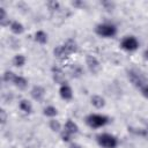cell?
I'll list each match as a JSON object with an SVG mask.
<instances>
[{
	"instance_id": "cell-25",
	"label": "cell",
	"mask_w": 148,
	"mask_h": 148,
	"mask_svg": "<svg viewBox=\"0 0 148 148\" xmlns=\"http://www.w3.org/2000/svg\"><path fill=\"white\" fill-rule=\"evenodd\" d=\"M0 113H1V123L5 124L6 123V112H5V110H1Z\"/></svg>"
},
{
	"instance_id": "cell-20",
	"label": "cell",
	"mask_w": 148,
	"mask_h": 148,
	"mask_svg": "<svg viewBox=\"0 0 148 148\" xmlns=\"http://www.w3.org/2000/svg\"><path fill=\"white\" fill-rule=\"evenodd\" d=\"M69 73L72 74V76L79 77V76L82 74V68H81L80 66H77V65H73V66L71 67V69H69Z\"/></svg>"
},
{
	"instance_id": "cell-19",
	"label": "cell",
	"mask_w": 148,
	"mask_h": 148,
	"mask_svg": "<svg viewBox=\"0 0 148 148\" xmlns=\"http://www.w3.org/2000/svg\"><path fill=\"white\" fill-rule=\"evenodd\" d=\"M49 126H50V128L53 131V132H60L61 131V124L57 120V119H51L50 121H49Z\"/></svg>"
},
{
	"instance_id": "cell-28",
	"label": "cell",
	"mask_w": 148,
	"mask_h": 148,
	"mask_svg": "<svg viewBox=\"0 0 148 148\" xmlns=\"http://www.w3.org/2000/svg\"><path fill=\"white\" fill-rule=\"evenodd\" d=\"M146 131H147V132H148V125H147V130H146Z\"/></svg>"
},
{
	"instance_id": "cell-11",
	"label": "cell",
	"mask_w": 148,
	"mask_h": 148,
	"mask_svg": "<svg viewBox=\"0 0 148 148\" xmlns=\"http://www.w3.org/2000/svg\"><path fill=\"white\" fill-rule=\"evenodd\" d=\"M52 73H53V80H54L57 83H59L60 86L66 83L64 72H62L59 67H53V68H52Z\"/></svg>"
},
{
	"instance_id": "cell-8",
	"label": "cell",
	"mask_w": 148,
	"mask_h": 148,
	"mask_svg": "<svg viewBox=\"0 0 148 148\" xmlns=\"http://www.w3.org/2000/svg\"><path fill=\"white\" fill-rule=\"evenodd\" d=\"M86 64H87L88 69H89L92 74H97V73L101 71V64H99V61L97 60V58L94 57V56L87 54V57H86Z\"/></svg>"
},
{
	"instance_id": "cell-3",
	"label": "cell",
	"mask_w": 148,
	"mask_h": 148,
	"mask_svg": "<svg viewBox=\"0 0 148 148\" xmlns=\"http://www.w3.org/2000/svg\"><path fill=\"white\" fill-rule=\"evenodd\" d=\"M97 143L102 148H117L118 146V139L109 133H101L96 136Z\"/></svg>"
},
{
	"instance_id": "cell-2",
	"label": "cell",
	"mask_w": 148,
	"mask_h": 148,
	"mask_svg": "<svg viewBox=\"0 0 148 148\" xmlns=\"http://www.w3.org/2000/svg\"><path fill=\"white\" fill-rule=\"evenodd\" d=\"M109 123V118L104 114H98V113H91L86 117V124L90 128H99L105 126Z\"/></svg>"
},
{
	"instance_id": "cell-21",
	"label": "cell",
	"mask_w": 148,
	"mask_h": 148,
	"mask_svg": "<svg viewBox=\"0 0 148 148\" xmlns=\"http://www.w3.org/2000/svg\"><path fill=\"white\" fill-rule=\"evenodd\" d=\"M0 23H1V25L10 24L9 21L7 20V14H6V10L3 8H0Z\"/></svg>"
},
{
	"instance_id": "cell-26",
	"label": "cell",
	"mask_w": 148,
	"mask_h": 148,
	"mask_svg": "<svg viewBox=\"0 0 148 148\" xmlns=\"http://www.w3.org/2000/svg\"><path fill=\"white\" fill-rule=\"evenodd\" d=\"M68 148H81V146L79 145V143H75V142H72L71 145H69V147Z\"/></svg>"
},
{
	"instance_id": "cell-12",
	"label": "cell",
	"mask_w": 148,
	"mask_h": 148,
	"mask_svg": "<svg viewBox=\"0 0 148 148\" xmlns=\"http://www.w3.org/2000/svg\"><path fill=\"white\" fill-rule=\"evenodd\" d=\"M9 28H10L12 32L15 34V35H21V34L24 32V27L18 21H12L10 24H9Z\"/></svg>"
},
{
	"instance_id": "cell-14",
	"label": "cell",
	"mask_w": 148,
	"mask_h": 148,
	"mask_svg": "<svg viewBox=\"0 0 148 148\" xmlns=\"http://www.w3.org/2000/svg\"><path fill=\"white\" fill-rule=\"evenodd\" d=\"M90 102H91L92 106H95L96 109H102V108L105 105V99H104L102 96H99V95H94V96H91Z\"/></svg>"
},
{
	"instance_id": "cell-16",
	"label": "cell",
	"mask_w": 148,
	"mask_h": 148,
	"mask_svg": "<svg viewBox=\"0 0 148 148\" xmlns=\"http://www.w3.org/2000/svg\"><path fill=\"white\" fill-rule=\"evenodd\" d=\"M35 40L37 42V43H39V44H46L47 43V35H46V32H44L43 30H38V31H36V34H35Z\"/></svg>"
},
{
	"instance_id": "cell-27",
	"label": "cell",
	"mask_w": 148,
	"mask_h": 148,
	"mask_svg": "<svg viewBox=\"0 0 148 148\" xmlns=\"http://www.w3.org/2000/svg\"><path fill=\"white\" fill-rule=\"evenodd\" d=\"M143 59L145 60H148V47L143 51Z\"/></svg>"
},
{
	"instance_id": "cell-9",
	"label": "cell",
	"mask_w": 148,
	"mask_h": 148,
	"mask_svg": "<svg viewBox=\"0 0 148 148\" xmlns=\"http://www.w3.org/2000/svg\"><path fill=\"white\" fill-rule=\"evenodd\" d=\"M59 95H60V97L62 99L71 101L73 98V90H72V88L67 83H65V84H61L60 86V88H59Z\"/></svg>"
},
{
	"instance_id": "cell-22",
	"label": "cell",
	"mask_w": 148,
	"mask_h": 148,
	"mask_svg": "<svg viewBox=\"0 0 148 148\" xmlns=\"http://www.w3.org/2000/svg\"><path fill=\"white\" fill-rule=\"evenodd\" d=\"M14 77H15V74L13 72H10V71H7V72L3 73V77L2 79H3L5 82H13Z\"/></svg>"
},
{
	"instance_id": "cell-10",
	"label": "cell",
	"mask_w": 148,
	"mask_h": 148,
	"mask_svg": "<svg viewBox=\"0 0 148 148\" xmlns=\"http://www.w3.org/2000/svg\"><path fill=\"white\" fill-rule=\"evenodd\" d=\"M31 96L36 101H43L44 96H45V89L42 86H34L31 91H30Z\"/></svg>"
},
{
	"instance_id": "cell-17",
	"label": "cell",
	"mask_w": 148,
	"mask_h": 148,
	"mask_svg": "<svg viewBox=\"0 0 148 148\" xmlns=\"http://www.w3.org/2000/svg\"><path fill=\"white\" fill-rule=\"evenodd\" d=\"M43 113H44V116H46V117L54 118V117L58 114V110H57V108H54V106H52V105H49V106H46V108L43 110Z\"/></svg>"
},
{
	"instance_id": "cell-1",
	"label": "cell",
	"mask_w": 148,
	"mask_h": 148,
	"mask_svg": "<svg viewBox=\"0 0 148 148\" xmlns=\"http://www.w3.org/2000/svg\"><path fill=\"white\" fill-rule=\"evenodd\" d=\"M77 50H79V46H77L76 42L74 39L69 38L64 44L56 46L53 50V54H54V57H57L59 59H64L75 52H77Z\"/></svg>"
},
{
	"instance_id": "cell-15",
	"label": "cell",
	"mask_w": 148,
	"mask_h": 148,
	"mask_svg": "<svg viewBox=\"0 0 148 148\" xmlns=\"http://www.w3.org/2000/svg\"><path fill=\"white\" fill-rule=\"evenodd\" d=\"M18 108L21 109V111H23L24 113H31L32 112V105L29 101L27 99H21L18 103Z\"/></svg>"
},
{
	"instance_id": "cell-4",
	"label": "cell",
	"mask_w": 148,
	"mask_h": 148,
	"mask_svg": "<svg viewBox=\"0 0 148 148\" xmlns=\"http://www.w3.org/2000/svg\"><path fill=\"white\" fill-rule=\"evenodd\" d=\"M95 32L101 36V37H105V38H110L116 36L117 34V27L114 24L111 23H101L97 24L95 28Z\"/></svg>"
},
{
	"instance_id": "cell-6",
	"label": "cell",
	"mask_w": 148,
	"mask_h": 148,
	"mask_svg": "<svg viewBox=\"0 0 148 148\" xmlns=\"http://www.w3.org/2000/svg\"><path fill=\"white\" fill-rule=\"evenodd\" d=\"M120 47L127 52H134L139 49V40L134 36H126L121 39Z\"/></svg>"
},
{
	"instance_id": "cell-23",
	"label": "cell",
	"mask_w": 148,
	"mask_h": 148,
	"mask_svg": "<svg viewBox=\"0 0 148 148\" xmlns=\"http://www.w3.org/2000/svg\"><path fill=\"white\" fill-rule=\"evenodd\" d=\"M47 7L51 10H57L59 8V2H57V1H49L47 2Z\"/></svg>"
},
{
	"instance_id": "cell-13",
	"label": "cell",
	"mask_w": 148,
	"mask_h": 148,
	"mask_svg": "<svg viewBox=\"0 0 148 148\" xmlns=\"http://www.w3.org/2000/svg\"><path fill=\"white\" fill-rule=\"evenodd\" d=\"M13 84L18 88V89H25L27 86H28V81L25 77L23 76H20V75H15L14 80H13Z\"/></svg>"
},
{
	"instance_id": "cell-5",
	"label": "cell",
	"mask_w": 148,
	"mask_h": 148,
	"mask_svg": "<svg viewBox=\"0 0 148 148\" xmlns=\"http://www.w3.org/2000/svg\"><path fill=\"white\" fill-rule=\"evenodd\" d=\"M79 132V126L76 123H74L72 119H67V121L64 125V130L61 132V140L65 142L71 141V136L76 134Z\"/></svg>"
},
{
	"instance_id": "cell-24",
	"label": "cell",
	"mask_w": 148,
	"mask_h": 148,
	"mask_svg": "<svg viewBox=\"0 0 148 148\" xmlns=\"http://www.w3.org/2000/svg\"><path fill=\"white\" fill-rule=\"evenodd\" d=\"M141 92H142V95H143L146 98H148V84H146V86L141 89Z\"/></svg>"
},
{
	"instance_id": "cell-7",
	"label": "cell",
	"mask_w": 148,
	"mask_h": 148,
	"mask_svg": "<svg viewBox=\"0 0 148 148\" xmlns=\"http://www.w3.org/2000/svg\"><path fill=\"white\" fill-rule=\"evenodd\" d=\"M127 76H128V80L135 87L142 89L146 86L145 84V77H143V75L139 71H136V69H130V71H127Z\"/></svg>"
},
{
	"instance_id": "cell-18",
	"label": "cell",
	"mask_w": 148,
	"mask_h": 148,
	"mask_svg": "<svg viewBox=\"0 0 148 148\" xmlns=\"http://www.w3.org/2000/svg\"><path fill=\"white\" fill-rule=\"evenodd\" d=\"M25 64V58L23 54H16L13 58V65L15 67H22Z\"/></svg>"
}]
</instances>
